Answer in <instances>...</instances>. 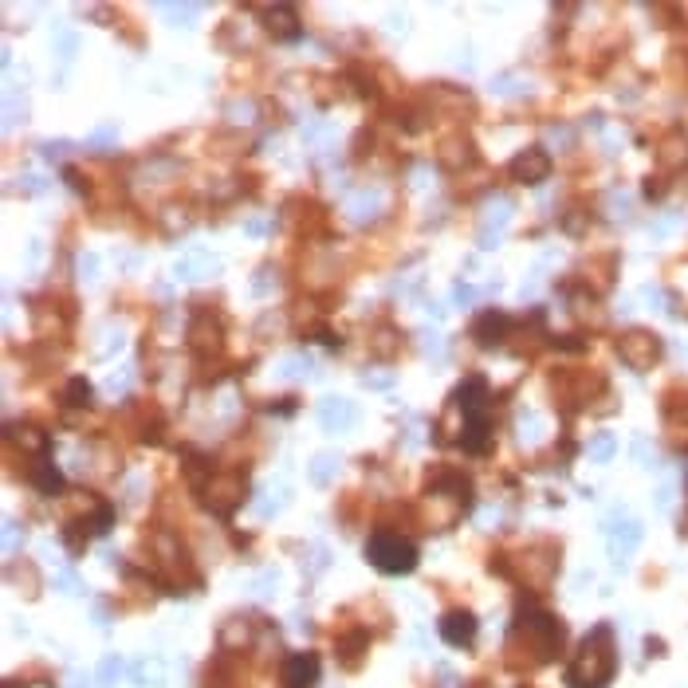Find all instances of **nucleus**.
Here are the masks:
<instances>
[{"mask_svg": "<svg viewBox=\"0 0 688 688\" xmlns=\"http://www.w3.org/2000/svg\"><path fill=\"white\" fill-rule=\"evenodd\" d=\"M618 673V649H613V629L594 626L582 641L578 657L566 665V688H605Z\"/></svg>", "mask_w": 688, "mask_h": 688, "instance_id": "obj_1", "label": "nucleus"}, {"mask_svg": "<svg viewBox=\"0 0 688 688\" xmlns=\"http://www.w3.org/2000/svg\"><path fill=\"white\" fill-rule=\"evenodd\" d=\"M453 409L464 417L461 433H456L464 453H472V456L488 453V433H492L488 429V382L480 374L464 378V385L453 393Z\"/></svg>", "mask_w": 688, "mask_h": 688, "instance_id": "obj_2", "label": "nucleus"}, {"mask_svg": "<svg viewBox=\"0 0 688 688\" xmlns=\"http://www.w3.org/2000/svg\"><path fill=\"white\" fill-rule=\"evenodd\" d=\"M519 649H527L531 660L547 665L563 649V626L550 613H523L511 629V653H519Z\"/></svg>", "mask_w": 688, "mask_h": 688, "instance_id": "obj_3", "label": "nucleus"}, {"mask_svg": "<svg viewBox=\"0 0 688 688\" xmlns=\"http://www.w3.org/2000/svg\"><path fill=\"white\" fill-rule=\"evenodd\" d=\"M366 558L385 574H409L417 566V547L398 531H374L366 543Z\"/></svg>", "mask_w": 688, "mask_h": 688, "instance_id": "obj_4", "label": "nucleus"}, {"mask_svg": "<svg viewBox=\"0 0 688 688\" xmlns=\"http://www.w3.org/2000/svg\"><path fill=\"white\" fill-rule=\"evenodd\" d=\"M605 547H610V558L618 566H626V558L641 547V523L629 519L626 511H618L610 523H605Z\"/></svg>", "mask_w": 688, "mask_h": 688, "instance_id": "obj_5", "label": "nucleus"}, {"mask_svg": "<svg viewBox=\"0 0 688 688\" xmlns=\"http://www.w3.org/2000/svg\"><path fill=\"white\" fill-rule=\"evenodd\" d=\"M618 354H621V362L626 366H633V370H649V366L660 358V338L649 335V330H629V335L621 338Z\"/></svg>", "mask_w": 688, "mask_h": 688, "instance_id": "obj_6", "label": "nucleus"}, {"mask_svg": "<svg viewBox=\"0 0 688 688\" xmlns=\"http://www.w3.org/2000/svg\"><path fill=\"white\" fill-rule=\"evenodd\" d=\"M319 684V657L315 653H291L283 665V688H315Z\"/></svg>", "mask_w": 688, "mask_h": 688, "instance_id": "obj_7", "label": "nucleus"}, {"mask_svg": "<svg viewBox=\"0 0 688 688\" xmlns=\"http://www.w3.org/2000/svg\"><path fill=\"white\" fill-rule=\"evenodd\" d=\"M440 637H445L453 649H468L476 641V618L468 610L445 613V618H440Z\"/></svg>", "mask_w": 688, "mask_h": 688, "instance_id": "obj_8", "label": "nucleus"}, {"mask_svg": "<svg viewBox=\"0 0 688 688\" xmlns=\"http://www.w3.org/2000/svg\"><path fill=\"white\" fill-rule=\"evenodd\" d=\"M511 213H516L511 197H495V201H488V209H484V228H480V248H492V241H500V233L508 228Z\"/></svg>", "mask_w": 688, "mask_h": 688, "instance_id": "obj_9", "label": "nucleus"}, {"mask_svg": "<svg viewBox=\"0 0 688 688\" xmlns=\"http://www.w3.org/2000/svg\"><path fill=\"white\" fill-rule=\"evenodd\" d=\"M550 173V158L543 150H523L516 162H511V178L516 181H527V186H535V181H543Z\"/></svg>", "mask_w": 688, "mask_h": 688, "instance_id": "obj_10", "label": "nucleus"}, {"mask_svg": "<svg viewBox=\"0 0 688 688\" xmlns=\"http://www.w3.org/2000/svg\"><path fill=\"white\" fill-rule=\"evenodd\" d=\"M220 268V260L213 252H201V248H193L189 256H181L178 264H173V275L178 280H205V275H213Z\"/></svg>", "mask_w": 688, "mask_h": 688, "instance_id": "obj_11", "label": "nucleus"}, {"mask_svg": "<svg viewBox=\"0 0 688 688\" xmlns=\"http://www.w3.org/2000/svg\"><path fill=\"white\" fill-rule=\"evenodd\" d=\"M130 681L138 688H165V681H170V668H165L162 657H138L130 665Z\"/></svg>", "mask_w": 688, "mask_h": 688, "instance_id": "obj_12", "label": "nucleus"}, {"mask_svg": "<svg viewBox=\"0 0 688 688\" xmlns=\"http://www.w3.org/2000/svg\"><path fill=\"white\" fill-rule=\"evenodd\" d=\"M511 330V319L508 315H500V311H484L480 319H476V327H472V338L480 346H495V343H503V335Z\"/></svg>", "mask_w": 688, "mask_h": 688, "instance_id": "obj_13", "label": "nucleus"}, {"mask_svg": "<svg viewBox=\"0 0 688 688\" xmlns=\"http://www.w3.org/2000/svg\"><path fill=\"white\" fill-rule=\"evenodd\" d=\"M382 205H385L382 189H358L351 197V205H346V217H351L354 225H366V220H374L382 213Z\"/></svg>", "mask_w": 688, "mask_h": 688, "instance_id": "obj_14", "label": "nucleus"}, {"mask_svg": "<svg viewBox=\"0 0 688 688\" xmlns=\"http://www.w3.org/2000/svg\"><path fill=\"white\" fill-rule=\"evenodd\" d=\"M319 421H323V429H351L354 425V406L351 401H343V398H327V401H319Z\"/></svg>", "mask_w": 688, "mask_h": 688, "instance_id": "obj_15", "label": "nucleus"}, {"mask_svg": "<svg viewBox=\"0 0 688 688\" xmlns=\"http://www.w3.org/2000/svg\"><path fill=\"white\" fill-rule=\"evenodd\" d=\"M24 115H28V95H24V87L8 83V91H4V126H8V130H12V126H20Z\"/></svg>", "mask_w": 688, "mask_h": 688, "instance_id": "obj_16", "label": "nucleus"}, {"mask_svg": "<svg viewBox=\"0 0 688 688\" xmlns=\"http://www.w3.org/2000/svg\"><path fill=\"white\" fill-rule=\"evenodd\" d=\"M516 433H519V440L523 445H539L543 440V433H547V417L543 413H519V425H516Z\"/></svg>", "mask_w": 688, "mask_h": 688, "instance_id": "obj_17", "label": "nucleus"}, {"mask_svg": "<svg viewBox=\"0 0 688 688\" xmlns=\"http://www.w3.org/2000/svg\"><path fill=\"white\" fill-rule=\"evenodd\" d=\"M311 370H315V362H311L307 354H291V358H283V362L275 366V374H280V378H307Z\"/></svg>", "mask_w": 688, "mask_h": 688, "instance_id": "obj_18", "label": "nucleus"}, {"mask_svg": "<svg viewBox=\"0 0 688 688\" xmlns=\"http://www.w3.org/2000/svg\"><path fill=\"white\" fill-rule=\"evenodd\" d=\"M586 453H590V461L605 464L613 453H618V440H613V433H594V437H590V445H586Z\"/></svg>", "mask_w": 688, "mask_h": 688, "instance_id": "obj_19", "label": "nucleus"}, {"mask_svg": "<svg viewBox=\"0 0 688 688\" xmlns=\"http://www.w3.org/2000/svg\"><path fill=\"white\" fill-rule=\"evenodd\" d=\"M335 468H338V456H335V453H323V456H315V461H311V480H315V484H330V476H335Z\"/></svg>", "mask_w": 688, "mask_h": 688, "instance_id": "obj_20", "label": "nucleus"}, {"mask_svg": "<svg viewBox=\"0 0 688 688\" xmlns=\"http://www.w3.org/2000/svg\"><path fill=\"white\" fill-rule=\"evenodd\" d=\"M115 676H123V657H118V653H110V657H103V660H99V668H95V681L99 684H115Z\"/></svg>", "mask_w": 688, "mask_h": 688, "instance_id": "obj_21", "label": "nucleus"}, {"mask_svg": "<svg viewBox=\"0 0 688 688\" xmlns=\"http://www.w3.org/2000/svg\"><path fill=\"white\" fill-rule=\"evenodd\" d=\"M681 225H684L681 213H665L660 220H653V225H649V236H653V241H665V236H673Z\"/></svg>", "mask_w": 688, "mask_h": 688, "instance_id": "obj_22", "label": "nucleus"}, {"mask_svg": "<svg viewBox=\"0 0 688 688\" xmlns=\"http://www.w3.org/2000/svg\"><path fill=\"white\" fill-rule=\"evenodd\" d=\"M283 495H288V488H283V484H280V488H275V484H272V488H264L260 503H256V511H260V516H272V511H280L283 508Z\"/></svg>", "mask_w": 688, "mask_h": 688, "instance_id": "obj_23", "label": "nucleus"}, {"mask_svg": "<svg viewBox=\"0 0 688 688\" xmlns=\"http://www.w3.org/2000/svg\"><path fill=\"white\" fill-rule=\"evenodd\" d=\"M162 16H170L178 24H193L201 16V4H162Z\"/></svg>", "mask_w": 688, "mask_h": 688, "instance_id": "obj_24", "label": "nucleus"}, {"mask_svg": "<svg viewBox=\"0 0 688 688\" xmlns=\"http://www.w3.org/2000/svg\"><path fill=\"white\" fill-rule=\"evenodd\" d=\"M272 590H280V574H275V571H264L260 578H256V594H260V598H268Z\"/></svg>", "mask_w": 688, "mask_h": 688, "instance_id": "obj_25", "label": "nucleus"}, {"mask_svg": "<svg viewBox=\"0 0 688 688\" xmlns=\"http://www.w3.org/2000/svg\"><path fill=\"white\" fill-rule=\"evenodd\" d=\"M79 275H83L87 283H95V280H99V256H87V252H83V256H79Z\"/></svg>", "mask_w": 688, "mask_h": 688, "instance_id": "obj_26", "label": "nucleus"}, {"mask_svg": "<svg viewBox=\"0 0 688 688\" xmlns=\"http://www.w3.org/2000/svg\"><path fill=\"white\" fill-rule=\"evenodd\" d=\"M51 43L59 48V55H71V51H75V32H71V28H59Z\"/></svg>", "mask_w": 688, "mask_h": 688, "instance_id": "obj_27", "label": "nucleus"}, {"mask_svg": "<svg viewBox=\"0 0 688 688\" xmlns=\"http://www.w3.org/2000/svg\"><path fill=\"white\" fill-rule=\"evenodd\" d=\"M272 288H275V280H272V268H260V272H256V283H252V291H256V296H268Z\"/></svg>", "mask_w": 688, "mask_h": 688, "instance_id": "obj_28", "label": "nucleus"}, {"mask_svg": "<svg viewBox=\"0 0 688 688\" xmlns=\"http://www.w3.org/2000/svg\"><path fill=\"white\" fill-rule=\"evenodd\" d=\"M91 142H95V146H110V142H118V126H99V130L91 134Z\"/></svg>", "mask_w": 688, "mask_h": 688, "instance_id": "obj_29", "label": "nucleus"}, {"mask_svg": "<svg viewBox=\"0 0 688 688\" xmlns=\"http://www.w3.org/2000/svg\"><path fill=\"white\" fill-rule=\"evenodd\" d=\"M16 543H20V527H16V523L8 519V523H4V555H12Z\"/></svg>", "mask_w": 688, "mask_h": 688, "instance_id": "obj_30", "label": "nucleus"}, {"mask_svg": "<svg viewBox=\"0 0 688 688\" xmlns=\"http://www.w3.org/2000/svg\"><path fill=\"white\" fill-rule=\"evenodd\" d=\"M268 228H272V220H268V217H252V220L244 225V233H248V236H264Z\"/></svg>", "mask_w": 688, "mask_h": 688, "instance_id": "obj_31", "label": "nucleus"}, {"mask_svg": "<svg viewBox=\"0 0 688 688\" xmlns=\"http://www.w3.org/2000/svg\"><path fill=\"white\" fill-rule=\"evenodd\" d=\"M55 586H59V590H67V594H79V582H75V574H71V571L55 574Z\"/></svg>", "mask_w": 688, "mask_h": 688, "instance_id": "obj_32", "label": "nucleus"}, {"mask_svg": "<svg viewBox=\"0 0 688 688\" xmlns=\"http://www.w3.org/2000/svg\"><path fill=\"white\" fill-rule=\"evenodd\" d=\"M476 296H480V291H476L472 283H456V291H453L456 303H476Z\"/></svg>", "mask_w": 688, "mask_h": 688, "instance_id": "obj_33", "label": "nucleus"}, {"mask_svg": "<svg viewBox=\"0 0 688 688\" xmlns=\"http://www.w3.org/2000/svg\"><path fill=\"white\" fill-rule=\"evenodd\" d=\"M40 150H43V154H48V158H63V154H67V150H71V142H43V146H40Z\"/></svg>", "mask_w": 688, "mask_h": 688, "instance_id": "obj_34", "label": "nucleus"}, {"mask_svg": "<svg viewBox=\"0 0 688 688\" xmlns=\"http://www.w3.org/2000/svg\"><path fill=\"white\" fill-rule=\"evenodd\" d=\"M126 374H130V370H123V374H110V378H107V390H110V393L126 390V382H130V378H126Z\"/></svg>", "mask_w": 688, "mask_h": 688, "instance_id": "obj_35", "label": "nucleus"}, {"mask_svg": "<svg viewBox=\"0 0 688 688\" xmlns=\"http://www.w3.org/2000/svg\"><path fill=\"white\" fill-rule=\"evenodd\" d=\"M657 508H660V511H668V508H673V484H665V488L657 492Z\"/></svg>", "mask_w": 688, "mask_h": 688, "instance_id": "obj_36", "label": "nucleus"}, {"mask_svg": "<svg viewBox=\"0 0 688 688\" xmlns=\"http://www.w3.org/2000/svg\"><path fill=\"white\" fill-rule=\"evenodd\" d=\"M67 684H71V688H103V684L95 681V676H83V673H75V676H71Z\"/></svg>", "mask_w": 688, "mask_h": 688, "instance_id": "obj_37", "label": "nucleus"}, {"mask_svg": "<svg viewBox=\"0 0 688 688\" xmlns=\"http://www.w3.org/2000/svg\"><path fill=\"white\" fill-rule=\"evenodd\" d=\"M641 299H649L653 307H665V291H660V288H645V291H641Z\"/></svg>", "mask_w": 688, "mask_h": 688, "instance_id": "obj_38", "label": "nucleus"}, {"mask_svg": "<svg viewBox=\"0 0 688 688\" xmlns=\"http://www.w3.org/2000/svg\"><path fill=\"white\" fill-rule=\"evenodd\" d=\"M633 456H637V461H649V445H645V440H633Z\"/></svg>", "mask_w": 688, "mask_h": 688, "instance_id": "obj_39", "label": "nucleus"}]
</instances>
